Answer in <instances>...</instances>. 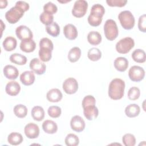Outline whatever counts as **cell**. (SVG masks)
<instances>
[{
  "instance_id": "cell-15",
  "label": "cell",
  "mask_w": 146,
  "mask_h": 146,
  "mask_svg": "<svg viewBox=\"0 0 146 146\" xmlns=\"http://www.w3.org/2000/svg\"><path fill=\"white\" fill-rule=\"evenodd\" d=\"M83 113L87 120H92L98 117L99 110L95 105L88 106L83 108Z\"/></svg>"
},
{
  "instance_id": "cell-21",
  "label": "cell",
  "mask_w": 146,
  "mask_h": 146,
  "mask_svg": "<svg viewBox=\"0 0 146 146\" xmlns=\"http://www.w3.org/2000/svg\"><path fill=\"white\" fill-rule=\"evenodd\" d=\"M42 128L46 133L54 134L58 130V125L55 121L51 120H46L42 124Z\"/></svg>"
},
{
  "instance_id": "cell-27",
  "label": "cell",
  "mask_w": 146,
  "mask_h": 146,
  "mask_svg": "<svg viewBox=\"0 0 146 146\" xmlns=\"http://www.w3.org/2000/svg\"><path fill=\"white\" fill-rule=\"evenodd\" d=\"M23 138L22 135L18 132H11L8 135L7 141L13 145H17L22 143Z\"/></svg>"
},
{
  "instance_id": "cell-6",
  "label": "cell",
  "mask_w": 146,
  "mask_h": 146,
  "mask_svg": "<svg viewBox=\"0 0 146 146\" xmlns=\"http://www.w3.org/2000/svg\"><path fill=\"white\" fill-rule=\"evenodd\" d=\"M88 3L84 0H78L74 3V7L72 10V15L76 18H81L83 17L87 10Z\"/></svg>"
},
{
  "instance_id": "cell-43",
  "label": "cell",
  "mask_w": 146,
  "mask_h": 146,
  "mask_svg": "<svg viewBox=\"0 0 146 146\" xmlns=\"http://www.w3.org/2000/svg\"><path fill=\"white\" fill-rule=\"evenodd\" d=\"M138 28L140 31L146 32V15L145 14L141 15L139 18Z\"/></svg>"
},
{
  "instance_id": "cell-2",
  "label": "cell",
  "mask_w": 146,
  "mask_h": 146,
  "mask_svg": "<svg viewBox=\"0 0 146 146\" xmlns=\"http://www.w3.org/2000/svg\"><path fill=\"white\" fill-rule=\"evenodd\" d=\"M104 33L109 40H115L118 36L119 30L116 22L111 19H107L104 25Z\"/></svg>"
},
{
  "instance_id": "cell-4",
  "label": "cell",
  "mask_w": 146,
  "mask_h": 146,
  "mask_svg": "<svg viewBox=\"0 0 146 146\" xmlns=\"http://www.w3.org/2000/svg\"><path fill=\"white\" fill-rule=\"evenodd\" d=\"M25 10L18 5L11 7L5 14V18L11 24L17 23L23 15Z\"/></svg>"
},
{
  "instance_id": "cell-1",
  "label": "cell",
  "mask_w": 146,
  "mask_h": 146,
  "mask_svg": "<svg viewBox=\"0 0 146 146\" xmlns=\"http://www.w3.org/2000/svg\"><path fill=\"white\" fill-rule=\"evenodd\" d=\"M125 83L119 78H115L110 82L108 87V96L113 100H119L124 94Z\"/></svg>"
},
{
  "instance_id": "cell-10",
  "label": "cell",
  "mask_w": 146,
  "mask_h": 146,
  "mask_svg": "<svg viewBox=\"0 0 146 146\" xmlns=\"http://www.w3.org/2000/svg\"><path fill=\"white\" fill-rule=\"evenodd\" d=\"M15 34L21 40L32 39L33 36L31 30L26 26L21 25L15 29Z\"/></svg>"
},
{
  "instance_id": "cell-24",
  "label": "cell",
  "mask_w": 146,
  "mask_h": 146,
  "mask_svg": "<svg viewBox=\"0 0 146 146\" xmlns=\"http://www.w3.org/2000/svg\"><path fill=\"white\" fill-rule=\"evenodd\" d=\"M39 56L41 61L42 62H48L52 56V49L47 47H39Z\"/></svg>"
},
{
  "instance_id": "cell-36",
  "label": "cell",
  "mask_w": 146,
  "mask_h": 146,
  "mask_svg": "<svg viewBox=\"0 0 146 146\" xmlns=\"http://www.w3.org/2000/svg\"><path fill=\"white\" fill-rule=\"evenodd\" d=\"M122 141L125 146H134L136 144V138L131 133H126L123 136Z\"/></svg>"
},
{
  "instance_id": "cell-16",
  "label": "cell",
  "mask_w": 146,
  "mask_h": 146,
  "mask_svg": "<svg viewBox=\"0 0 146 146\" xmlns=\"http://www.w3.org/2000/svg\"><path fill=\"white\" fill-rule=\"evenodd\" d=\"M35 75L32 71H26L20 75V80L25 86H30L35 81Z\"/></svg>"
},
{
  "instance_id": "cell-23",
  "label": "cell",
  "mask_w": 146,
  "mask_h": 146,
  "mask_svg": "<svg viewBox=\"0 0 146 146\" xmlns=\"http://www.w3.org/2000/svg\"><path fill=\"white\" fill-rule=\"evenodd\" d=\"M17 44V41L16 39L13 36H7L3 41L2 45L5 50L7 51H11L14 50Z\"/></svg>"
},
{
  "instance_id": "cell-11",
  "label": "cell",
  "mask_w": 146,
  "mask_h": 146,
  "mask_svg": "<svg viewBox=\"0 0 146 146\" xmlns=\"http://www.w3.org/2000/svg\"><path fill=\"white\" fill-rule=\"evenodd\" d=\"M70 126L72 130L77 132L83 131L86 126L85 121L83 119L78 115L73 116L70 121Z\"/></svg>"
},
{
  "instance_id": "cell-22",
  "label": "cell",
  "mask_w": 146,
  "mask_h": 146,
  "mask_svg": "<svg viewBox=\"0 0 146 146\" xmlns=\"http://www.w3.org/2000/svg\"><path fill=\"white\" fill-rule=\"evenodd\" d=\"M140 112V107L136 104L128 105L125 108V113L129 117H135L138 116Z\"/></svg>"
},
{
  "instance_id": "cell-35",
  "label": "cell",
  "mask_w": 146,
  "mask_h": 146,
  "mask_svg": "<svg viewBox=\"0 0 146 146\" xmlns=\"http://www.w3.org/2000/svg\"><path fill=\"white\" fill-rule=\"evenodd\" d=\"M65 144L68 146H76L79 143L78 137L73 133H69L67 135L64 140Z\"/></svg>"
},
{
  "instance_id": "cell-8",
  "label": "cell",
  "mask_w": 146,
  "mask_h": 146,
  "mask_svg": "<svg viewBox=\"0 0 146 146\" xmlns=\"http://www.w3.org/2000/svg\"><path fill=\"white\" fill-rule=\"evenodd\" d=\"M62 87L66 94H73L78 91V83L75 78H68L63 83Z\"/></svg>"
},
{
  "instance_id": "cell-42",
  "label": "cell",
  "mask_w": 146,
  "mask_h": 146,
  "mask_svg": "<svg viewBox=\"0 0 146 146\" xmlns=\"http://www.w3.org/2000/svg\"><path fill=\"white\" fill-rule=\"evenodd\" d=\"M107 3L108 4V6L111 7H121L124 6L127 2V0H107L106 1Z\"/></svg>"
},
{
  "instance_id": "cell-39",
  "label": "cell",
  "mask_w": 146,
  "mask_h": 146,
  "mask_svg": "<svg viewBox=\"0 0 146 146\" xmlns=\"http://www.w3.org/2000/svg\"><path fill=\"white\" fill-rule=\"evenodd\" d=\"M39 19L43 24L47 26L53 22L54 16L53 15L47 14L43 11L40 14L39 16Z\"/></svg>"
},
{
  "instance_id": "cell-44",
  "label": "cell",
  "mask_w": 146,
  "mask_h": 146,
  "mask_svg": "<svg viewBox=\"0 0 146 146\" xmlns=\"http://www.w3.org/2000/svg\"><path fill=\"white\" fill-rule=\"evenodd\" d=\"M47 47L53 50L54 45L52 41L47 38H43L40 40L39 47Z\"/></svg>"
},
{
  "instance_id": "cell-18",
  "label": "cell",
  "mask_w": 146,
  "mask_h": 146,
  "mask_svg": "<svg viewBox=\"0 0 146 146\" xmlns=\"http://www.w3.org/2000/svg\"><path fill=\"white\" fill-rule=\"evenodd\" d=\"M63 95L61 91L58 88H52L49 90L47 94V99L50 102H58L62 99Z\"/></svg>"
},
{
  "instance_id": "cell-13",
  "label": "cell",
  "mask_w": 146,
  "mask_h": 146,
  "mask_svg": "<svg viewBox=\"0 0 146 146\" xmlns=\"http://www.w3.org/2000/svg\"><path fill=\"white\" fill-rule=\"evenodd\" d=\"M63 34L66 38L69 40H74L78 36V30L76 27L72 24L68 23L63 28Z\"/></svg>"
},
{
  "instance_id": "cell-5",
  "label": "cell",
  "mask_w": 146,
  "mask_h": 146,
  "mask_svg": "<svg viewBox=\"0 0 146 146\" xmlns=\"http://www.w3.org/2000/svg\"><path fill=\"white\" fill-rule=\"evenodd\" d=\"M135 46L134 40L131 37H125L120 39L116 44V50L120 54L128 53Z\"/></svg>"
},
{
  "instance_id": "cell-14",
  "label": "cell",
  "mask_w": 146,
  "mask_h": 146,
  "mask_svg": "<svg viewBox=\"0 0 146 146\" xmlns=\"http://www.w3.org/2000/svg\"><path fill=\"white\" fill-rule=\"evenodd\" d=\"M5 76L9 79L14 80L17 78L19 75L18 69L14 66L8 64L4 67L3 70Z\"/></svg>"
},
{
  "instance_id": "cell-9",
  "label": "cell",
  "mask_w": 146,
  "mask_h": 146,
  "mask_svg": "<svg viewBox=\"0 0 146 146\" xmlns=\"http://www.w3.org/2000/svg\"><path fill=\"white\" fill-rule=\"evenodd\" d=\"M29 66L32 71L38 75L43 74L46 70V64L36 58H33L30 61Z\"/></svg>"
},
{
  "instance_id": "cell-30",
  "label": "cell",
  "mask_w": 146,
  "mask_h": 146,
  "mask_svg": "<svg viewBox=\"0 0 146 146\" xmlns=\"http://www.w3.org/2000/svg\"><path fill=\"white\" fill-rule=\"evenodd\" d=\"M132 58L133 60L137 63H144L146 59L145 52L143 50L136 49L132 53Z\"/></svg>"
},
{
  "instance_id": "cell-41",
  "label": "cell",
  "mask_w": 146,
  "mask_h": 146,
  "mask_svg": "<svg viewBox=\"0 0 146 146\" xmlns=\"http://www.w3.org/2000/svg\"><path fill=\"white\" fill-rule=\"evenodd\" d=\"M96 100L95 98L92 95H87L82 100V107L84 108V107L88 106L95 105Z\"/></svg>"
},
{
  "instance_id": "cell-29",
  "label": "cell",
  "mask_w": 146,
  "mask_h": 146,
  "mask_svg": "<svg viewBox=\"0 0 146 146\" xmlns=\"http://www.w3.org/2000/svg\"><path fill=\"white\" fill-rule=\"evenodd\" d=\"M81 56V50L78 47H74L70 49L68 54V59L72 63L78 61Z\"/></svg>"
},
{
  "instance_id": "cell-17",
  "label": "cell",
  "mask_w": 146,
  "mask_h": 146,
  "mask_svg": "<svg viewBox=\"0 0 146 146\" xmlns=\"http://www.w3.org/2000/svg\"><path fill=\"white\" fill-rule=\"evenodd\" d=\"M21 90V86L19 84L15 81H11L7 83L5 91L10 96L17 95Z\"/></svg>"
},
{
  "instance_id": "cell-28",
  "label": "cell",
  "mask_w": 146,
  "mask_h": 146,
  "mask_svg": "<svg viewBox=\"0 0 146 146\" xmlns=\"http://www.w3.org/2000/svg\"><path fill=\"white\" fill-rule=\"evenodd\" d=\"M87 40L92 45H98L102 41V35L98 31H90L87 35Z\"/></svg>"
},
{
  "instance_id": "cell-38",
  "label": "cell",
  "mask_w": 146,
  "mask_h": 146,
  "mask_svg": "<svg viewBox=\"0 0 146 146\" xmlns=\"http://www.w3.org/2000/svg\"><path fill=\"white\" fill-rule=\"evenodd\" d=\"M47 112L48 115L53 118H57L61 115V108L56 106H51L48 107Z\"/></svg>"
},
{
  "instance_id": "cell-20",
  "label": "cell",
  "mask_w": 146,
  "mask_h": 146,
  "mask_svg": "<svg viewBox=\"0 0 146 146\" xmlns=\"http://www.w3.org/2000/svg\"><path fill=\"white\" fill-rule=\"evenodd\" d=\"M113 65L116 70L120 72H124L126 71L128 67V61L124 57H117L115 59Z\"/></svg>"
},
{
  "instance_id": "cell-34",
  "label": "cell",
  "mask_w": 146,
  "mask_h": 146,
  "mask_svg": "<svg viewBox=\"0 0 146 146\" xmlns=\"http://www.w3.org/2000/svg\"><path fill=\"white\" fill-rule=\"evenodd\" d=\"M87 56L88 59L92 61H97L101 58L102 52L99 48L92 47L88 50Z\"/></svg>"
},
{
  "instance_id": "cell-19",
  "label": "cell",
  "mask_w": 146,
  "mask_h": 146,
  "mask_svg": "<svg viewBox=\"0 0 146 146\" xmlns=\"http://www.w3.org/2000/svg\"><path fill=\"white\" fill-rule=\"evenodd\" d=\"M36 47V43L33 39H29L22 40L20 43V48L25 52L34 51Z\"/></svg>"
},
{
  "instance_id": "cell-3",
  "label": "cell",
  "mask_w": 146,
  "mask_h": 146,
  "mask_svg": "<svg viewBox=\"0 0 146 146\" xmlns=\"http://www.w3.org/2000/svg\"><path fill=\"white\" fill-rule=\"evenodd\" d=\"M118 18L121 26L125 30H131L135 26V18L131 12L128 10L121 11L119 14Z\"/></svg>"
},
{
  "instance_id": "cell-33",
  "label": "cell",
  "mask_w": 146,
  "mask_h": 146,
  "mask_svg": "<svg viewBox=\"0 0 146 146\" xmlns=\"http://www.w3.org/2000/svg\"><path fill=\"white\" fill-rule=\"evenodd\" d=\"M14 113L16 116L19 118H23L27 114V108L23 104H19L14 107Z\"/></svg>"
},
{
  "instance_id": "cell-37",
  "label": "cell",
  "mask_w": 146,
  "mask_h": 146,
  "mask_svg": "<svg viewBox=\"0 0 146 146\" xmlns=\"http://www.w3.org/2000/svg\"><path fill=\"white\" fill-rule=\"evenodd\" d=\"M140 95V91L136 87H132L129 88L128 92V98L131 100H135L139 99Z\"/></svg>"
},
{
  "instance_id": "cell-25",
  "label": "cell",
  "mask_w": 146,
  "mask_h": 146,
  "mask_svg": "<svg viewBox=\"0 0 146 146\" xmlns=\"http://www.w3.org/2000/svg\"><path fill=\"white\" fill-rule=\"evenodd\" d=\"M104 13H105L104 7L102 5L97 3V4L94 5L92 6L90 15L95 18H102Z\"/></svg>"
},
{
  "instance_id": "cell-40",
  "label": "cell",
  "mask_w": 146,
  "mask_h": 146,
  "mask_svg": "<svg viewBox=\"0 0 146 146\" xmlns=\"http://www.w3.org/2000/svg\"><path fill=\"white\" fill-rule=\"evenodd\" d=\"M57 10H58L57 6L51 2H47L43 6L44 12L51 15H53L54 14L56 13Z\"/></svg>"
},
{
  "instance_id": "cell-45",
  "label": "cell",
  "mask_w": 146,
  "mask_h": 146,
  "mask_svg": "<svg viewBox=\"0 0 146 146\" xmlns=\"http://www.w3.org/2000/svg\"><path fill=\"white\" fill-rule=\"evenodd\" d=\"M15 5L21 7L22 9H23L25 10V11H27L29 9V7H30L28 3L26 2L25 1H17L15 3Z\"/></svg>"
},
{
  "instance_id": "cell-32",
  "label": "cell",
  "mask_w": 146,
  "mask_h": 146,
  "mask_svg": "<svg viewBox=\"0 0 146 146\" xmlns=\"http://www.w3.org/2000/svg\"><path fill=\"white\" fill-rule=\"evenodd\" d=\"M46 30L49 35L54 37H56L60 33V27L55 22H53L50 25L46 26Z\"/></svg>"
},
{
  "instance_id": "cell-26",
  "label": "cell",
  "mask_w": 146,
  "mask_h": 146,
  "mask_svg": "<svg viewBox=\"0 0 146 146\" xmlns=\"http://www.w3.org/2000/svg\"><path fill=\"white\" fill-rule=\"evenodd\" d=\"M31 114L34 120L38 121L42 120L44 117V111L42 107L39 106H34L32 108Z\"/></svg>"
},
{
  "instance_id": "cell-31",
  "label": "cell",
  "mask_w": 146,
  "mask_h": 146,
  "mask_svg": "<svg viewBox=\"0 0 146 146\" xmlns=\"http://www.w3.org/2000/svg\"><path fill=\"white\" fill-rule=\"evenodd\" d=\"M10 60L18 65H24L27 62V58L21 54L14 53L10 55Z\"/></svg>"
},
{
  "instance_id": "cell-7",
  "label": "cell",
  "mask_w": 146,
  "mask_h": 146,
  "mask_svg": "<svg viewBox=\"0 0 146 146\" xmlns=\"http://www.w3.org/2000/svg\"><path fill=\"white\" fill-rule=\"evenodd\" d=\"M128 76L132 81L139 82L144 78L145 71L140 66H133L129 70Z\"/></svg>"
},
{
  "instance_id": "cell-46",
  "label": "cell",
  "mask_w": 146,
  "mask_h": 146,
  "mask_svg": "<svg viewBox=\"0 0 146 146\" xmlns=\"http://www.w3.org/2000/svg\"><path fill=\"white\" fill-rule=\"evenodd\" d=\"M7 5V1L6 0H1L0 1V8L3 9L5 8Z\"/></svg>"
},
{
  "instance_id": "cell-12",
  "label": "cell",
  "mask_w": 146,
  "mask_h": 146,
  "mask_svg": "<svg viewBox=\"0 0 146 146\" xmlns=\"http://www.w3.org/2000/svg\"><path fill=\"white\" fill-rule=\"evenodd\" d=\"M25 135L29 139L37 138L39 135V128L38 125L30 123L26 125L24 128Z\"/></svg>"
}]
</instances>
